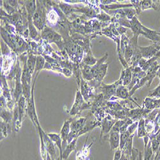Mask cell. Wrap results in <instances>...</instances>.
Listing matches in <instances>:
<instances>
[{
	"label": "cell",
	"mask_w": 160,
	"mask_h": 160,
	"mask_svg": "<svg viewBox=\"0 0 160 160\" xmlns=\"http://www.w3.org/2000/svg\"><path fill=\"white\" fill-rule=\"evenodd\" d=\"M76 142H77V138H75L74 140H73L71 143L67 144L66 146V147L64 149L63 151V156H62V159L64 160H67V159L69 158V155L74 151L76 146Z\"/></svg>",
	"instance_id": "52a82bcc"
},
{
	"label": "cell",
	"mask_w": 160,
	"mask_h": 160,
	"mask_svg": "<svg viewBox=\"0 0 160 160\" xmlns=\"http://www.w3.org/2000/svg\"><path fill=\"white\" fill-rule=\"evenodd\" d=\"M159 144L160 142H159L158 140H156V139L152 141V149H153V151H157V149L159 147Z\"/></svg>",
	"instance_id": "d4e9b609"
},
{
	"label": "cell",
	"mask_w": 160,
	"mask_h": 160,
	"mask_svg": "<svg viewBox=\"0 0 160 160\" xmlns=\"http://www.w3.org/2000/svg\"><path fill=\"white\" fill-rule=\"evenodd\" d=\"M124 81L123 84L124 85L126 86L129 83H130L131 79V72L130 69H127L126 71H124Z\"/></svg>",
	"instance_id": "d6986e66"
},
{
	"label": "cell",
	"mask_w": 160,
	"mask_h": 160,
	"mask_svg": "<svg viewBox=\"0 0 160 160\" xmlns=\"http://www.w3.org/2000/svg\"><path fill=\"white\" fill-rule=\"evenodd\" d=\"M60 7L62 10V11H63L66 14H68L69 13L71 12L73 10V8L71 6L66 5V4H62L60 5Z\"/></svg>",
	"instance_id": "603a6c76"
},
{
	"label": "cell",
	"mask_w": 160,
	"mask_h": 160,
	"mask_svg": "<svg viewBox=\"0 0 160 160\" xmlns=\"http://www.w3.org/2000/svg\"><path fill=\"white\" fill-rule=\"evenodd\" d=\"M131 133L130 131H124L122 132V133L121 134L120 137V149L124 147V146L126 145V142L127 140V139L129 138L131 136Z\"/></svg>",
	"instance_id": "7c38bea8"
},
{
	"label": "cell",
	"mask_w": 160,
	"mask_h": 160,
	"mask_svg": "<svg viewBox=\"0 0 160 160\" xmlns=\"http://www.w3.org/2000/svg\"><path fill=\"white\" fill-rule=\"evenodd\" d=\"M140 50L142 56L146 58H149L150 57H152L153 55L155 54L156 51V48L154 46L145 47H140Z\"/></svg>",
	"instance_id": "ba28073f"
},
{
	"label": "cell",
	"mask_w": 160,
	"mask_h": 160,
	"mask_svg": "<svg viewBox=\"0 0 160 160\" xmlns=\"http://www.w3.org/2000/svg\"><path fill=\"white\" fill-rule=\"evenodd\" d=\"M42 35L44 39H47L50 42H56L60 40V37L59 36L57 33H56L50 29L45 30L43 32Z\"/></svg>",
	"instance_id": "8992f818"
},
{
	"label": "cell",
	"mask_w": 160,
	"mask_h": 160,
	"mask_svg": "<svg viewBox=\"0 0 160 160\" xmlns=\"http://www.w3.org/2000/svg\"><path fill=\"white\" fill-rule=\"evenodd\" d=\"M159 79H160V74H159Z\"/></svg>",
	"instance_id": "4dcf8cb0"
},
{
	"label": "cell",
	"mask_w": 160,
	"mask_h": 160,
	"mask_svg": "<svg viewBox=\"0 0 160 160\" xmlns=\"http://www.w3.org/2000/svg\"><path fill=\"white\" fill-rule=\"evenodd\" d=\"M36 60L37 57L33 56V55H31L28 58L27 61V67L30 74H32L34 70H35V66H36Z\"/></svg>",
	"instance_id": "8fae6325"
},
{
	"label": "cell",
	"mask_w": 160,
	"mask_h": 160,
	"mask_svg": "<svg viewBox=\"0 0 160 160\" xmlns=\"http://www.w3.org/2000/svg\"><path fill=\"white\" fill-rule=\"evenodd\" d=\"M117 96L122 99L127 98L129 96L127 89L123 86H120L117 90Z\"/></svg>",
	"instance_id": "5bb4252c"
},
{
	"label": "cell",
	"mask_w": 160,
	"mask_h": 160,
	"mask_svg": "<svg viewBox=\"0 0 160 160\" xmlns=\"http://www.w3.org/2000/svg\"><path fill=\"white\" fill-rule=\"evenodd\" d=\"M151 96H156L159 97L160 96V86H159L158 88H156L154 90H153L151 94Z\"/></svg>",
	"instance_id": "484cf974"
},
{
	"label": "cell",
	"mask_w": 160,
	"mask_h": 160,
	"mask_svg": "<svg viewBox=\"0 0 160 160\" xmlns=\"http://www.w3.org/2000/svg\"><path fill=\"white\" fill-rule=\"evenodd\" d=\"M55 160H60V157H59V158H57L56 159H55Z\"/></svg>",
	"instance_id": "f546056e"
},
{
	"label": "cell",
	"mask_w": 160,
	"mask_h": 160,
	"mask_svg": "<svg viewBox=\"0 0 160 160\" xmlns=\"http://www.w3.org/2000/svg\"><path fill=\"white\" fill-rule=\"evenodd\" d=\"M142 30H143L144 32L143 35H144L147 38H148V39L154 41H158L160 39L159 37H158V35L159 33H157L156 32L149 30L144 26H142Z\"/></svg>",
	"instance_id": "9c48e42d"
},
{
	"label": "cell",
	"mask_w": 160,
	"mask_h": 160,
	"mask_svg": "<svg viewBox=\"0 0 160 160\" xmlns=\"http://www.w3.org/2000/svg\"><path fill=\"white\" fill-rule=\"evenodd\" d=\"M152 147L151 146V144H149L145 149L144 160H152Z\"/></svg>",
	"instance_id": "ac0fdd59"
},
{
	"label": "cell",
	"mask_w": 160,
	"mask_h": 160,
	"mask_svg": "<svg viewBox=\"0 0 160 160\" xmlns=\"http://www.w3.org/2000/svg\"><path fill=\"white\" fill-rule=\"evenodd\" d=\"M106 69H107V65L102 64L101 66L100 67L98 72H97L95 78H97L98 80H101L106 74Z\"/></svg>",
	"instance_id": "4fadbf2b"
},
{
	"label": "cell",
	"mask_w": 160,
	"mask_h": 160,
	"mask_svg": "<svg viewBox=\"0 0 160 160\" xmlns=\"http://www.w3.org/2000/svg\"><path fill=\"white\" fill-rule=\"evenodd\" d=\"M45 64V60L43 57H37L36 60V66H35V72L41 70L43 68Z\"/></svg>",
	"instance_id": "e0dca14e"
},
{
	"label": "cell",
	"mask_w": 160,
	"mask_h": 160,
	"mask_svg": "<svg viewBox=\"0 0 160 160\" xmlns=\"http://www.w3.org/2000/svg\"><path fill=\"white\" fill-rule=\"evenodd\" d=\"M130 24L131 28L132 30H133L135 37L137 38L139 34H143L144 32L143 30H142V25L140 24V23L138 21L136 17H133V18L132 19Z\"/></svg>",
	"instance_id": "277c9868"
},
{
	"label": "cell",
	"mask_w": 160,
	"mask_h": 160,
	"mask_svg": "<svg viewBox=\"0 0 160 160\" xmlns=\"http://www.w3.org/2000/svg\"><path fill=\"white\" fill-rule=\"evenodd\" d=\"M83 74L84 78L86 79H91L93 78L92 73V67H90L88 65H86L84 67V69H83Z\"/></svg>",
	"instance_id": "2e32d148"
},
{
	"label": "cell",
	"mask_w": 160,
	"mask_h": 160,
	"mask_svg": "<svg viewBox=\"0 0 160 160\" xmlns=\"http://www.w3.org/2000/svg\"><path fill=\"white\" fill-rule=\"evenodd\" d=\"M120 160H127L126 155H124V154H122Z\"/></svg>",
	"instance_id": "83f0119b"
},
{
	"label": "cell",
	"mask_w": 160,
	"mask_h": 160,
	"mask_svg": "<svg viewBox=\"0 0 160 160\" xmlns=\"http://www.w3.org/2000/svg\"><path fill=\"white\" fill-rule=\"evenodd\" d=\"M133 51L132 50V49L130 46L127 47V49L126 51H125V58H126V60L127 61H128L131 58V57H132V55H133Z\"/></svg>",
	"instance_id": "cb8c5ba5"
},
{
	"label": "cell",
	"mask_w": 160,
	"mask_h": 160,
	"mask_svg": "<svg viewBox=\"0 0 160 160\" xmlns=\"http://www.w3.org/2000/svg\"><path fill=\"white\" fill-rule=\"evenodd\" d=\"M38 5L35 12L33 16V23L37 29L41 30L43 29L45 23V15L44 9L42 6H39V2H37Z\"/></svg>",
	"instance_id": "6da1fadb"
},
{
	"label": "cell",
	"mask_w": 160,
	"mask_h": 160,
	"mask_svg": "<svg viewBox=\"0 0 160 160\" xmlns=\"http://www.w3.org/2000/svg\"><path fill=\"white\" fill-rule=\"evenodd\" d=\"M122 153L120 150H117L115 153V156H114V158L113 160H120V158L121 157Z\"/></svg>",
	"instance_id": "4316f807"
},
{
	"label": "cell",
	"mask_w": 160,
	"mask_h": 160,
	"mask_svg": "<svg viewBox=\"0 0 160 160\" xmlns=\"http://www.w3.org/2000/svg\"><path fill=\"white\" fill-rule=\"evenodd\" d=\"M160 159V152H159V154L157 156V157L156 158V159Z\"/></svg>",
	"instance_id": "f1b7e54d"
},
{
	"label": "cell",
	"mask_w": 160,
	"mask_h": 160,
	"mask_svg": "<svg viewBox=\"0 0 160 160\" xmlns=\"http://www.w3.org/2000/svg\"><path fill=\"white\" fill-rule=\"evenodd\" d=\"M138 137L145 136V121L144 119H141L138 124Z\"/></svg>",
	"instance_id": "9a60e30c"
},
{
	"label": "cell",
	"mask_w": 160,
	"mask_h": 160,
	"mask_svg": "<svg viewBox=\"0 0 160 160\" xmlns=\"http://www.w3.org/2000/svg\"><path fill=\"white\" fill-rule=\"evenodd\" d=\"M25 97L21 96L18 100V106H17V110H18L19 114V122L22 120V118L23 117L24 107H25Z\"/></svg>",
	"instance_id": "30bf717a"
},
{
	"label": "cell",
	"mask_w": 160,
	"mask_h": 160,
	"mask_svg": "<svg viewBox=\"0 0 160 160\" xmlns=\"http://www.w3.org/2000/svg\"><path fill=\"white\" fill-rule=\"evenodd\" d=\"M85 64H86V65H94L96 64V59L92 57H88L85 58L84 60Z\"/></svg>",
	"instance_id": "7402d4cb"
},
{
	"label": "cell",
	"mask_w": 160,
	"mask_h": 160,
	"mask_svg": "<svg viewBox=\"0 0 160 160\" xmlns=\"http://www.w3.org/2000/svg\"><path fill=\"white\" fill-rule=\"evenodd\" d=\"M71 131V123L69 120H66L62 127V130L60 131V137L62 140V144H63V150L66 147V146L68 144L67 140L69 133Z\"/></svg>",
	"instance_id": "7a4b0ae2"
},
{
	"label": "cell",
	"mask_w": 160,
	"mask_h": 160,
	"mask_svg": "<svg viewBox=\"0 0 160 160\" xmlns=\"http://www.w3.org/2000/svg\"><path fill=\"white\" fill-rule=\"evenodd\" d=\"M83 103V99L82 96L80 93L79 92H77L76 96V99L74 105H73L71 111V115H74L78 113L79 110L81 108Z\"/></svg>",
	"instance_id": "5b68a950"
},
{
	"label": "cell",
	"mask_w": 160,
	"mask_h": 160,
	"mask_svg": "<svg viewBox=\"0 0 160 160\" xmlns=\"http://www.w3.org/2000/svg\"><path fill=\"white\" fill-rule=\"evenodd\" d=\"M58 20V15L57 12L55 11H53L52 10L48 14V21H50V23L54 24L56 23Z\"/></svg>",
	"instance_id": "ffe728a7"
},
{
	"label": "cell",
	"mask_w": 160,
	"mask_h": 160,
	"mask_svg": "<svg viewBox=\"0 0 160 160\" xmlns=\"http://www.w3.org/2000/svg\"><path fill=\"white\" fill-rule=\"evenodd\" d=\"M120 135H119V131H113L110 135V144L111 146V149H116L120 146Z\"/></svg>",
	"instance_id": "3957f363"
},
{
	"label": "cell",
	"mask_w": 160,
	"mask_h": 160,
	"mask_svg": "<svg viewBox=\"0 0 160 160\" xmlns=\"http://www.w3.org/2000/svg\"><path fill=\"white\" fill-rule=\"evenodd\" d=\"M152 1H149V0H145V1H142L141 3V8L142 10L148 9L149 8H152Z\"/></svg>",
	"instance_id": "44dd1931"
},
{
	"label": "cell",
	"mask_w": 160,
	"mask_h": 160,
	"mask_svg": "<svg viewBox=\"0 0 160 160\" xmlns=\"http://www.w3.org/2000/svg\"><path fill=\"white\" fill-rule=\"evenodd\" d=\"M156 160H160V159H156Z\"/></svg>",
	"instance_id": "1f68e13d"
}]
</instances>
